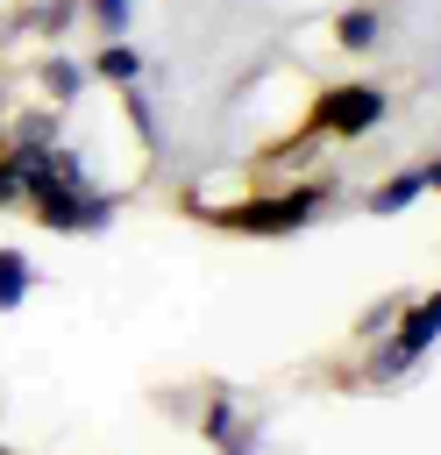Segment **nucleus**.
<instances>
[{"label": "nucleus", "instance_id": "nucleus-5", "mask_svg": "<svg viewBox=\"0 0 441 455\" xmlns=\"http://www.w3.org/2000/svg\"><path fill=\"white\" fill-rule=\"evenodd\" d=\"M327 36H334L341 57H370V50L384 43V7H377V0H349V7L327 21Z\"/></svg>", "mask_w": 441, "mask_h": 455}, {"label": "nucleus", "instance_id": "nucleus-16", "mask_svg": "<svg viewBox=\"0 0 441 455\" xmlns=\"http://www.w3.org/2000/svg\"><path fill=\"white\" fill-rule=\"evenodd\" d=\"M114 220H121V192L85 185V220H78V235H114Z\"/></svg>", "mask_w": 441, "mask_h": 455}, {"label": "nucleus", "instance_id": "nucleus-4", "mask_svg": "<svg viewBox=\"0 0 441 455\" xmlns=\"http://www.w3.org/2000/svg\"><path fill=\"white\" fill-rule=\"evenodd\" d=\"M0 142H7V149H43V142H64V107H50V100L7 107V114H0Z\"/></svg>", "mask_w": 441, "mask_h": 455}, {"label": "nucleus", "instance_id": "nucleus-15", "mask_svg": "<svg viewBox=\"0 0 441 455\" xmlns=\"http://www.w3.org/2000/svg\"><path fill=\"white\" fill-rule=\"evenodd\" d=\"M398 291H384V299H370L363 313H356V327H349V341H377V334H391V320H398Z\"/></svg>", "mask_w": 441, "mask_h": 455}, {"label": "nucleus", "instance_id": "nucleus-6", "mask_svg": "<svg viewBox=\"0 0 441 455\" xmlns=\"http://www.w3.org/2000/svg\"><path fill=\"white\" fill-rule=\"evenodd\" d=\"M36 228H50V235H78V220H85V185H71V178H57V185H43L28 206H21Z\"/></svg>", "mask_w": 441, "mask_h": 455}, {"label": "nucleus", "instance_id": "nucleus-19", "mask_svg": "<svg viewBox=\"0 0 441 455\" xmlns=\"http://www.w3.org/2000/svg\"><path fill=\"white\" fill-rule=\"evenodd\" d=\"M420 306H427V313H434V327H441V291H427V299H420Z\"/></svg>", "mask_w": 441, "mask_h": 455}, {"label": "nucleus", "instance_id": "nucleus-11", "mask_svg": "<svg viewBox=\"0 0 441 455\" xmlns=\"http://www.w3.org/2000/svg\"><path fill=\"white\" fill-rule=\"evenodd\" d=\"M420 370V355H405L391 334L384 341H363V384H398V377H413Z\"/></svg>", "mask_w": 441, "mask_h": 455}, {"label": "nucleus", "instance_id": "nucleus-3", "mask_svg": "<svg viewBox=\"0 0 441 455\" xmlns=\"http://www.w3.org/2000/svg\"><path fill=\"white\" fill-rule=\"evenodd\" d=\"M28 85H36V100H50V107H78L85 85H92V71H85V57H71L64 43H43L36 64H28Z\"/></svg>", "mask_w": 441, "mask_h": 455}, {"label": "nucleus", "instance_id": "nucleus-2", "mask_svg": "<svg viewBox=\"0 0 441 455\" xmlns=\"http://www.w3.org/2000/svg\"><path fill=\"white\" fill-rule=\"evenodd\" d=\"M384 114H391V92L370 78H334L313 92V135H327V142H363L384 128Z\"/></svg>", "mask_w": 441, "mask_h": 455}, {"label": "nucleus", "instance_id": "nucleus-18", "mask_svg": "<svg viewBox=\"0 0 441 455\" xmlns=\"http://www.w3.org/2000/svg\"><path fill=\"white\" fill-rule=\"evenodd\" d=\"M420 178H427V192H441V156H427V164H420Z\"/></svg>", "mask_w": 441, "mask_h": 455}, {"label": "nucleus", "instance_id": "nucleus-13", "mask_svg": "<svg viewBox=\"0 0 441 455\" xmlns=\"http://www.w3.org/2000/svg\"><path fill=\"white\" fill-rule=\"evenodd\" d=\"M391 341H398L405 355H427V348L441 341V327H434V313H427L420 299H405V306H398V320H391Z\"/></svg>", "mask_w": 441, "mask_h": 455}, {"label": "nucleus", "instance_id": "nucleus-1", "mask_svg": "<svg viewBox=\"0 0 441 455\" xmlns=\"http://www.w3.org/2000/svg\"><path fill=\"white\" fill-rule=\"evenodd\" d=\"M327 199H334V178H327V185H292V192H256V199H242V206H220L213 228L249 235V242H285V235L313 228V213H320Z\"/></svg>", "mask_w": 441, "mask_h": 455}, {"label": "nucleus", "instance_id": "nucleus-8", "mask_svg": "<svg viewBox=\"0 0 441 455\" xmlns=\"http://www.w3.org/2000/svg\"><path fill=\"white\" fill-rule=\"evenodd\" d=\"M420 199H427V178H420V164H405V171H391V178H377L363 192V213H405Z\"/></svg>", "mask_w": 441, "mask_h": 455}, {"label": "nucleus", "instance_id": "nucleus-10", "mask_svg": "<svg viewBox=\"0 0 441 455\" xmlns=\"http://www.w3.org/2000/svg\"><path fill=\"white\" fill-rule=\"evenodd\" d=\"M28 291H36V263H28V249L0 242V313H21Z\"/></svg>", "mask_w": 441, "mask_h": 455}, {"label": "nucleus", "instance_id": "nucleus-14", "mask_svg": "<svg viewBox=\"0 0 441 455\" xmlns=\"http://www.w3.org/2000/svg\"><path fill=\"white\" fill-rule=\"evenodd\" d=\"M242 427V405L228 398V391H213L206 405H199V441H213V448H228V434Z\"/></svg>", "mask_w": 441, "mask_h": 455}, {"label": "nucleus", "instance_id": "nucleus-9", "mask_svg": "<svg viewBox=\"0 0 441 455\" xmlns=\"http://www.w3.org/2000/svg\"><path fill=\"white\" fill-rule=\"evenodd\" d=\"M78 21H85V0H28V7H21V28H28L36 43H64Z\"/></svg>", "mask_w": 441, "mask_h": 455}, {"label": "nucleus", "instance_id": "nucleus-12", "mask_svg": "<svg viewBox=\"0 0 441 455\" xmlns=\"http://www.w3.org/2000/svg\"><path fill=\"white\" fill-rule=\"evenodd\" d=\"M114 92H121L128 135H135L142 149H164V128H156V114H149V78H135V85H114Z\"/></svg>", "mask_w": 441, "mask_h": 455}, {"label": "nucleus", "instance_id": "nucleus-17", "mask_svg": "<svg viewBox=\"0 0 441 455\" xmlns=\"http://www.w3.org/2000/svg\"><path fill=\"white\" fill-rule=\"evenodd\" d=\"M85 21L100 36H128L135 28V0H85Z\"/></svg>", "mask_w": 441, "mask_h": 455}, {"label": "nucleus", "instance_id": "nucleus-7", "mask_svg": "<svg viewBox=\"0 0 441 455\" xmlns=\"http://www.w3.org/2000/svg\"><path fill=\"white\" fill-rule=\"evenodd\" d=\"M85 71H92L100 85H135V78L149 71V57H142L128 36H100V50L85 57Z\"/></svg>", "mask_w": 441, "mask_h": 455}]
</instances>
